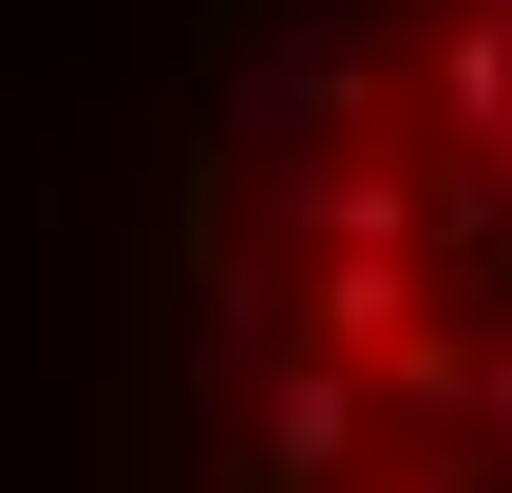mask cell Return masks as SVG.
I'll return each mask as SVG.
<instances>
[{
	"mask_svg": "<svg viewBox=\"0 0 512 493\" xmlns=\"http://www.w3.org/2000/svg\"><path fill=\"white\" fill-rule=\"evenodd\" d=\"M247 171V493H512V0H456L418 76L342 38Z\"/></svg>",
	"mask_w": 512,
	"mask_h": 493,
	"instance_id": "cell-1",
	"label": "cell"
}]
</instances>
